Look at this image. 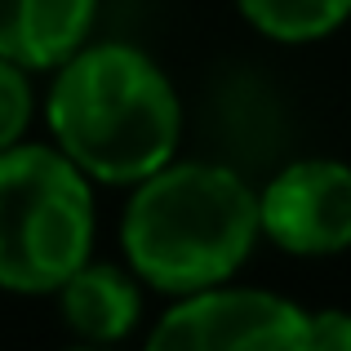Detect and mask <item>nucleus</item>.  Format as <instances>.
Instances as JSON below:
<instances>
[{"mask_svg":"<svg viewBox=\"0 0 351 351\" xmlns=\"http://www.w3.org/2000/svg\"><path fill=\"white\" fill-rule=\"evenodd\" d=\"M240 9L271 40H316L351 14V0H240Z\"/></svg>","mask_w":351,"mask_h":351,"instance_id":"6e6552de","label":"nucleus"},{"mask_svg":"<svg viewBox=\"0 0 351 351\" xmlns=\"http://www.w3.org/2000/svg\"><path fill=\"white\" fill-rule=\"evenodd\" d=\"M302 351H351V316L347 311H316V316H307Z\"/></svg>","mask_w":351,"mask_h":351,"instance_id":"9d476101","label":"nucleus"},{"mask_svg":"<svg viewBox=\"0 0 351 351\" xmlns=\"http://www.w3.org/2000/svg\"><path fill=\"white\" fill-rule=\"evenodd\" d=\"M302 343L307 311L258 289H196L152 334L160 351H302Z\"/></svg>","mask_w":351,"mask_h":351,"instance_id":"20e7f679","label":"nucleus"},{"mask_svg":"<svg viewBox=\"0 0 351 351\" xmlns=\"http://www.w3.org/2000/svg\"><path fill=\"white\" fill-rule=\"evenodd\" d=\"M94 23V0H0V53L18 67H58Z\"/></svg>","mask_w":351,"mask_h":351,"instance_id":"423d86ee","label":"nucleus"},{"mask_svg":"<svg viewBox=\"0 0 351 351\" xmlns=\"http://www.w3.org/2000/svg\"><path fill=\"white\" fill-rule=\"evenodd\" d=\"M258 196L223 165H160L125 214V249L143 280L196 293L227 280L254 249Z\"/></svg>","mask_w":351,"mask_h":351,"instance_id":"f03ea898","label":"nucleus"},{"mask_svg":"<svg viewBox=\"0 0 351 351\" xmlns=\"http://www.w3.org/2000/svg\"><path fill=\"white\" fill-rule=\"evenodd\" d=\"M27 120H32V89L23 80V67L0 53V152L23 138Z\"/></svg>","mask_w":351,"mask_h":351,"instance_id":"1a4fd4ad","label":"nucleus"},{"mask_svg":"<svg viewBox=\"0 0 351 351\" xmlns=\"http://www.w3.org/2000/svg\"><path fill=\"white\" fill-rule=\"evenodd\" d=\"M178 98L147 53L98 45L71 53L49 94L58 147L103 182H143L178 147Z\"/></svg>","mask_w":351,"mask_h":351,"instance_id":"f257e3e1","label":"nucleus"},{"mask_svg":"<svg viewBox=\"0 0 351 351\" xmlns=\"http://www.w3.org/2000/svg\"><path fill=\"white\" fill-rule=\"evenodd\" d=\"M258 227L289 254H338L351 245V169L298 160L258 196Z\"/></svg>","mask_w":351,"mask_h":351,"instance_id":"39448f33","label":"nucleus"},{"mask_svg":"<svg viewBox=\"0 0 351 351\" xmlns=\"http://www.w3.org/2000/svg\"><path fill=\"white\" fill-rule=\"evenodd\" d=\"M94 205L80 165L49 147L0 152V285L18 293L62 289L85 267Z\"/></svg>","mask_w":351,"mask_h":351,"instance_id":"7ed1b4c3","label":"nucleus"},{"mask_svg":"<svg viewBox=\"0 0 351 351\" xmlns=\"http://www.w3.org/2000/svg\"><path fill=\"white\" fill-rule=\"evenodd\" d=\"M62 316L76 334L112 343L125 338L138 320V289L116 267H80L62 280Z\"/></svg>","mask_w":351,"mask_h":351,"instance_id":"0eeeda50","label":"nucleus"}]
</instances>
